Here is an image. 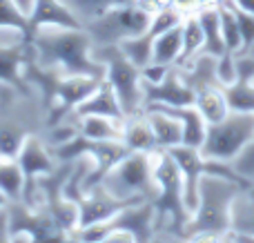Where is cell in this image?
<instances>
[{
	"instance_id": "40",
	"label": "cell",
	"mask_w": 254,
	"mask_h": 243,
	"mask_svg": "<svg viewBox=\"0 0 254 243\" xmlns=\"http://www.w3.org/2000/svg\"><path fill=\"white\" fill-rule=\"evenodd\" d=\"M170 4H174V7H179L181 11H196L198 9V4H196V0H167Z\"/></svg>"
},
{
	"instance_id": "7",
	"label": "cell",
	"mask_w": 254,
	"mask_h": 243,
	"mask_svg": "<svg viewBox=\"0 0 254 243\" xmlns=\"http://www.w3.org/2000/svg\"><path fill=\"white\" fill-rule=\"evenodd\" d=\"M149 22H152V11L134 0L85 22V31L92 36L94 45H121V40L129 36L143 34Z\"/></svg>"
},
{
	"instance_id": "22",
	"label": "cell",
	"mask_w": 254,
	"mask_h": 243,
	"mask_svg": "<svg viewBox=\"0 0 254 243\" xmlns=\"http://www.w3.org/2000/svg\"><path fill=\"white\" fill-rule=\"evenodd\" d=\"M78 132L89 141H123V121L110 116H76Z\"/></svg>"
},
{
	"instance_id": "42",
	"label": "cell",
	"mask_w": 254,
	"mask_h": 243,
	"mask_svg": "<svg viewBox=\"0 0 254 243\" xmlns=\"http://www.w3.org/2000/svg\"><path fill=\"white\" fill-rule=\"evenodd\" d=\"M16 2H18V7L27 13V16H29L31 9H34V0H16Z\"/></svg>"
},
{
	"instance_id": "44",
	"label": "cell",
	"mask_w": 254,
	"mask_h": 243,
	"mask_svg": "<svg viewBox=\"0 0 254 243\" xmlns=\"http://www.w3.org/2000/svg\"><path fill=\"white\" fill-rule=\"evenodd\" d=\"M252 52H254V47H252Z\"/></svg>"
},
{
	"instance_id": "19",
	"label": "cell",
	"mask_w": 254,
	"mask_h": 243,
	"mask_svg": "<svg viewBox=\"0 0 254 243\" xmlns=\"http://www.w3.org/2000/svg\"><path fill=\"white\" fill-rule=\"evenodd\" d=\"M145 114L152 123L158 150H172L176 145H183V125L174 114L161 107H145Z\"/></svg>"
},
{
	"instance_id": "28",
	"label": "cell",
	"mask_w": 254,
	"mask_h": 243,
	"mask_svg": "<svg viewBox=\"0 0 254 243\" xmlns=\"http://www.w3.org/2000/svg\"><path fill=\"white\" fill-rule=\"evenodd\" d=\"M181 34H183V54H181V61L176 65H183L190 58H194L196 54L203 52V27L198 22L196 11H188L183 16Z\"/></svg>"
},
{
	"instance_id": "31",
	"label": "cell",
	"mask_w": 254,
	"mask_h": 243,
	"mask_svg": "<svg viewBox=\"0 0 254 243\" xmlns=\"http://www.w3.org/2000/svg\"><path fill=\"white\" fill-rule=\"evenodd\" d=\"M228 98L230 112H241V114H254V83L248 80H234L223 87Z\"/></svg>"
},
{
	"instance_id": "30",
	"label": "cell",
	"mask_w": 254,
	"mask_h": 243,
	"mask_svg": "<svg viewBox=\"0 0 254 243\" xmlns=\"http://www.w3.org/2000/svg\"><path fill=\"white\" fill-rule=\"evenodd\" d=\"M121 49H123V54L127 58H129L131 62H134L136 67H147L149 62H152V49H154V36L149 34L147 29L143 31V34L138 36H129V38L121 40L119 45Z\"/></svg>"
},
{
	"instance_id": "5",
	"label": "cell",
	"mask_w": 254,
	"mask_h": 243,
	"mask_svg": "<svg viewBox=\"0 0 254 243\" xmlns=\"http://www.w3.org/2000/svg\"><path fill=\"white\" fill-rule=\"evenodd\" d=\"M101 185L119 199L154 201L158 192L154 177V152H129L105 174Z\"/></svg>"
},
{
	"instance_id": "8",
	"label": "cell",
	"mask_w": 254,
	"mask_h": 243,
	"mask_svg": "<svg viewBox=\"0 0 254 243\" xmlns=\"http://www.w3.org/2000/svg\"><path fill=\"white\" fill-rule=\"evenodd\" d=\"M254 136V114L230 112L223 121L207 125L205 141L198 147L205 159L232 163Z\"/></svg>"
},
{
	"instance_id": "20",
	"label": "cell",
	"mask_w": 254,
	"mask_h": 243,
	"mask_svg": "<svg viewBox=\"0 0 254 243\" xmlns=\"http://www.w3.org/2000/svg\"><path fill=\"white\" fill-rule=\"evenodd\" d=\"M123 143L129 152H156V136H154L152 123H149L147 114L138 112V114L125 116L123 121Z\"/></svg>"
},
{
	"instance_id": "10",
	"label": "cell",
	"mask_w": 254,
	"mask_h": 243,
	"mask_svg": "<svg viewBox=\"0 0 254 243\" xmlns=\"http://www.w3.org/2000/svg\"><path fill=\"white\" fill-rule=\"evenodd\" d=\"M103 78H94V76L85 74H61L54 85L52 101L47 105V121L49 127L63 123L67 114H74V110L78 107V103H83L94 89L101 85Z\"/></svg>"
},
{
	"instance_id": "32",
	"label": "cell",
	"mask_w": 254,
	"mask_h": 243,
	"mask_svg": "<svg viewBox=\"0 0 254 243\" xmlns=\"http://www.w3.org/2000/svg\"><path fill=\"white\" fill-rule=\"evenodd\" d=\"M63 2L80 18V22H83V27H85V22L103 16L105 11H110V9H114V7L134 2V0H63Z\"/></svg>"
},
{
	"instance_id": "17",
	"label": "cell",
	"mask_w": 254,
	"mask_h": 243,
	"mask_svg": "<svg viewBox=\"0 0 254 243\" xmlns=\"http://www.w3.org/2000/svg\"><path fill=\"white\" fill-rule=\"evenodd\" d=\"M87 114H98V116H110V119L125 121L123 105H121L114 87H112L105 78H103L101 85H98L83 103H78V107L74 110V116H87Z\"/></svg>"
},
{
	"instance_id": "16",
	"label": "cell",
	"mask_w": 254,
	"mask_h": 243,
	"mask_svg": "<svg viewBox=\"0 0 254 243\" xmlns=\"http://www.w3.org/2000/svg\"><path fill=\"white\" fill-rule=\"evenodd\" d=\"M45 27H67V29H80V18L67 7L63 0H34V9L29 13V31L34 40L36 31Z\"/></svg>"
},
{
	"instance_id": "29",
	"label": "cell",
	"mask_w": 254,
	"mask_h": 243,
	"mask_svg": "<svg viewBox=\"0 0 254 243\" xmlns=\"http://www.w3.org/2000/svg\"><path fill=\"white\" fill-rule=\"evenodd\" d=\"M216 7H219V13H221V31H223L225 49L232 54L243 52V38H241V29H239L237 9L228 0H221Z\"/></svg>"
},
{
	"instance_id": "37",
	"label": "cell",
	"mask_w": 254,
	"mask_h": 243,
	"mask_svg": "<svg viewBox=\"0 0 254 243\" xmlns=\"http://www.w3.org/2000/svg\"><path fill=\"white\" fill-rule=\"evenodd\" d=\"M237 80L254 83V52L243 49L237 54Z\"/></svg>"
},
{
	"instance_id": "43",
	"label": "cell",
	"mask_w": 254,
	"mask_h": 243,
	"mask_svg": "<svg viewBox=\"0 0 254 243\" xmlns=\"http://www.w3.org/2000/svg\"><path fill=\"white\" fill-rule=\"evenodd\" d=\"M9 203H11V201H9L7 199V194H4V192L2 190H0V208H7V205Z\"/></svg>"
},
{
	"instance_id": "24",
	"label": "cell",
	"mask_w": 254,
	"mask_h": 243,
	"mask_svg": "<svg viewBox=\"0 0 254 243\" xmlns=\"http://www.w3.org/2000/svg\"><path fill=\"white\" fill-rule=\"evenodd\" d=\"M230 230L246 235L254 241V183L246 185L237 194L230 214Z\"/></svg>"
},
{
	"instance_id": "25",
	"label": "cell",
	"mask_w": 254,
	"mask_h": 243,
	"mask_svg": "<svg viewBox=\"0 0 254 243\" xmlns=\"http://www.w3.org/2000/svg\"><path fill=\"white\" fill-rule=\"evenodd\" d=\"M194 107L201 112V116L205 119L207 125L219 123L225 116L230 114V105L228 98H225V92L221 85H214V87H205L201 92H196L194 96Z\"/></svg>"
},
{
	"instance_id": "26",
	"label": "cell",
	"mask_w": 254,
	"mask_h": 243,
	"mask_svg": "<svg viewBox=\"0 0 254 243\" xmlns=\"http://www.w3.org/2000/svg\"><path fill=\"white\" fill-rule=\"evenodd\" d=\"M27 179L16 156H0V190L7 194L11 203L25 199Z\"/></svg>"
},
{
	"instance_id": "15",
	"label": "cell",
	"mask_w": 254,
	"mask_h": 243,
	"mask_svg": "<svg viewBox=\"0 0 254 243\" xmlns=\"http://www.w3.org/2000/svg\"><path fill=\"white\" fill-rule=\"evenodd\" d=\"M194 89L183 80L181 71L172 67L165 78L158 83L143 80V98L145 105H167V107H183L194 103Z\"/></svg>"
},
{
	"instance_id": "1",
	"label": "cell",
	"mask_w": 254,
	"mask_h": 243,
	"mask_svg": "<svg viewBox=\"0 0 254 243\" xmlns=\"http://www.w3.org/2000/svg\"><path fill=\"white\" fill-rule=\"evenodd\" d=\"M34 49L38 65L58 69L61 74H85L94 78H105V65L92 56L94 40L80 29L67 27H45L34 36Z\"/></svg>"
},
{
	"instance_id": "4",
	"label": "cell",
	"mask_w": 254,
	"mask_h": 243,
	"mask_svg": "<svg viewBox=\"0 0 254 243\" xmlns=\"http://www.w3.org/2000/svg\"><path fill=\"white\" fill-rule=\"evenodd\" d=\"M92 56L105 65V80L114 87L125 116L138 114L145 110L143 98V74L140 67L123 54L119 45H94Z\"/></svg>"
},
{
	"instance_id": "2",
	"label": "cell",
	"mask_w": 254,
	"mask_h": 243,
	"mask_svg": "<svg viewBox=\"0 0 254 243\" xmlns=\"http://www.w3.org/2000/svg\"><path fill=\"white\" fill-rule=\"evenodd\" d=\"M250 183L203 174L198 183V205L185 223L183 241H223L230 230V214L237 194Z\"/></svg>"
},
{
	"instance_id": "35",
	"label": "cell",
	"mask_w": 254,
	"mask_h": 243,
	"mask_svg": "<svg viewBox=\"0 0 254 243\" xmlns=\"http://www.w3.org/2000/svg\"><path fill=\"white\" fill-rule=\"evenodd\" d=\"M232 168L243 181L254 183V136L248 141V145L239 152V156L232 161Z\"/></svg>"
},
{
	"instance_id": "33",
	"label": "cell",
	"mask_w": 254,
	"mask_h": 243,
	"mask_svg": "<svg viewBox=\"0 0 254 243\" xmlns=\"http://www.w3.org/2000/svg\"><path fill=\"white\" fill-rule=\"evenodd\" d=\"M0 29L20 31V34L25 36V40L31 43L29 16L18 7L16 0H0Z\"/></svg>"
},
{
	"instance_id": "12",
	"label": "cell",
	"mask_w": 254,
	"mask_h": 243,
	"mask_svg": "<svg viewBox=\"0 0 254 243\" xmlns=\"http://www.w3.org/2000/svg\"><path fill=\"white\" fill-rule=\"evenodd\" d=\"M34 54V43L25 40V36H18L11 43H0V85L27 96L29 83L25 78V65Z\"/></svg>"
},
{
	"instance_id": "41",
	"label": "cell",
	"mask_w": 254,
	"mask_h": 243,
	"mask_svg": "<svg viewBox=\"0 0 254 243\" xmlns=\"http://www.w3.org/2000/svg\"><path fill=\"white\" fill-rule=\"evenodd\" d=\"M230 4H234L237 9H241V11H248L254 16V0H228Z\"/></svg>"
},
{
	"instance_id": "38",
	"label": "cell",
	"mask_w": 254,
	"mask_h": 243,
	"mask_svg": "<svg viewBox=\"0 0 254 243\" xmlns=\"http://www.w3.org/2000/svg\"><path fill=\"white\" fill-rule=\"evenodd\" d=\"M237 18H239V29H241V38H243V49H252L254 47V16L237 9Z\"/></svg>"
},
{
	"instance_id": "39",
	"label": "cell",
	"mask_w": 254,
	"mask_h": 243,
	"mask_svg": "<svg viewBox=\"0 0 254 243\" xmlns=\"http://www.w3.org/2000/svg\"><path fill=\"white\" fill-rule=\"evenodd\" d=\"M0 241H11V232H9V205L0 208Z\"/></svg>"
},
{
	"instance_id": "14",
	"label": "cell",
	"mask_w": 254,
	"mask_h": 243,
	"mask_svg": "<svg viewBox=\"0 0 254 243\" xmlns=\"http://www.w3.org/2000/svg\"><path fill=\"white\" fill-rule=\"evenodd\" d=\"M167 152L174 156L176 165L183 174V203L192 217L198 205V183H201L203 174H207V159L201 154V150L190 145H176Z\"/></svg>"
},
{
	"instance_id": "36",
	"label": "cell",
	"mask_w": 254,
	"mask_h": 243,
	"mask_svg": "<svg viewBox=\"0 0 254 243\" xmlns=\"http://www.w3.org/2000/svg\"><path fill=\"white\" fill-rule=\"evenodd\" d=\"M216 76H219L221 87L237 80V54L225 52L216 58Z\"/></svg>"
},
{
	"instance_id": "9",
	"label": "cell",
	"mask_w": 254,
	"mask_h": 243,
	"mask_svg": "<svg viewBox=\"0 0 254 243\" xmlns=\"http://www.w3.org/2000/svg\"><path fill=\"white\" fill-rule=\"evenodd\" d=\"M9 232L11 241H71L43 205H27L25 201L9 203Z\"/></svg>"
},
{
	"instance_id": "6",
	"label": "cell",
	"mask_w": 254,
	"mask_h": 243,
	"mask_svg": "<svg viewBox=\"0 0 254 243\" xmlns=\"http://www.w3.org/2000/svg\"><path fill=\"white\" fill-rule=\"evenodd\" d=\"M110 232H125L131 237V241H154L156 239V210H154L152 201H138L127 208L121 210L116 217L110 221L94 223V226H85L71 235V241H89L98 243L105 241Z\"/></svg>"
},
{
	"instance_id": "18",
	"label": "cell",
	"mask_w": 254,
	"mask_h": 243,
	"mask_svg": "<svg viewBox=\"0 0 254 243\" xmlns=\"http://www.w3.org/2000/svg\"><path fill=\"white\" fill-rule=\"evenodd\" d=\"M216 58L219 56H212V54L201 52L194 58H190L188 62H183V65H174V67L181 71L183 80L194 89V94H196L205 87L221 85L219 76H216Z\"/></svg>"
},
{
	"instance_id": "21",
	"label": "cell",
	"mask_w": 254,
	"mask_h": 243,
	"mask_svg": "<svg viewBox=\"0 0 254 243\" xmlns=\"http://www.w3.org/2000/svg\"><path fill=\"white\" fill-rule=\"evenodd\" d=\"M145 107H161V110L174 114L176 119L183 125V145L190 147H201L205 141V132H207V123L201 116V112L192 105H183V107H167V105H145Z\"/></svg>"
},
{
	"instance_id": "23",
	"label": "cell",
	"mask_w": 254,
	"mask_h": 243,
	"mask_svg": "<svg viewBox=\"0 0 254 243\" xmlns=\"http://www.w3.org/2000/svg\"><path fill=\"white\" fill-rule=\"evenodd\" d=\"M198 22L203 27V52L212 54V56H221L225 54V40L223 31H221V13L216 4H205V7L196 9Z\"/></svg>"
},
{
	"instance_id": "11",
	"label": "cell",
	"mask_w": 254,
	"mask_h": 243,
	"mask_svg": "<svg viewBox=\"0 0 254 243\" xmlns=\"http://www.w3.org/2000/svg\"><path fill=\"white\" fill-rule=\"evenodd\" d=\"M18 163H20L22 172H25L27 179V187H25V203L34 205L31 201V194L36 190V181L40 177H47V174L56 172V156L52 154L49 145H45L43 138L36 136V134H27L25 141H22L20 150L16 154Z\"/></svg>"
},
{
	"instance_id": "34",
	"label": "cell",
	"mask_w": 254,
	"mask_h": 243,
	"mask_svg": "<svg viewBox=\"0 0 254 243\" xmlns=\"http://www.w3.org/2000/svg\"><path fill=\"white\" fill-rule=\"evenodd\" d=\"M27 134L22 125L0 116V156H16Z\"/></svg>"
},
{
	"instance_id": "27",
	"label": "cell",
	"mask_w": 254,
	"mask_h": 243,
	"mask_svg": "<svg viewBox=\"0 0 254 243\" xmlns=\"http://www.w3.org/2000/svg\"><path fill=\"white\" fill-rule=\"evenodd\" d=\"M183 54V34H181V25L172 27V29L163 31L161 36L154 38V49H152V62L165 67H174L181 61Z\"/></svg>"
},
{
	"instance_id": "13",
	"label": "cell",
	"mask_w": 254,
	"mask_h": 243,
	"mask_svg": "<svg viewBox=\"0 0 254 243\" xmlns=\"http://www.w3.org/2000/svg\"><path fill=\"white\" fill-rule=\"evenodd\" d=\"M138 201H143V199H119V196L110 194V192L98 183V185L85 190L83 196L78 199V210H80L78 228L110 221V219L116 217L123 208H127V205H131V203H138Z\"/></svg>"
},
{
	"instance_id": "3",
	"label": "cell",
	"mask_w": 254,
	"mask_h": 243,
	"mask_svg": "<svg viewBox=\"0 0 254 243\" xmlns=\"http://www.w3.org/2000/svg\"><path fill=\"white\" fill-rule=\"evenodd\" d=\"M154 177L158 185V192L152 201L158 226L156 239L161 232H167L170 239L183 241L185 223L190 221V212L183 203V174L167 150L154 152Z\"/></svg>"
}]
</instances>
